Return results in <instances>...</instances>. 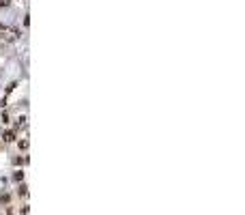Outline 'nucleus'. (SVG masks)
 Segmentation results:
<instances>
[{"mask_svg": "<svg viewBox=\"0 0 245 215\" xmlns=\"http://www.w3.org/2000/svg\"><path fill=\"white\" fill-rule=\"evenodd\" d=\"M2 138H4V142H13V140H15V133H13V131H4Z\"/></svg>", "mask_w": 245, "mask_h": 215, "instance_id": "obj_1", "label": "nucleus"}, {"mask_svg": "<svg viewBox=\"0 0 245 215\" xmlns=\"http://www.w3.org/2000/svg\"><path fill=\"white\" fill-rule=\"evenodd\" d=\"M20 148H28V140H22L20 142Z\"/></svg>", "mask_w": 245, "mask_h": 215, "instance_id": "obj_2", "label": "nucleus"}]
</instances>
